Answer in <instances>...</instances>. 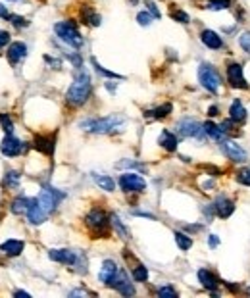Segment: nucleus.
I'll list each match as a JSON object with an SVG mask.
<instances>
[{
	"label": "nucleus",
	"mask_w": 250,
	"mask_h": 298,
	"mask_svg": "<svg viewBox=\"0 0 250 298\" xmlns=\"http://www.w3.org/2000/svg\"><path fill=\"white\" fill-rule=\"evenodd\" d=\"M89 96H91V77H89L87 71H79L75 75L71 87L65 93V100L71 106H81V104L87 102Z\"/></svg>",
	"instance_id": "f257e3e1"
},
{
	"label": "nucleus",
	"mask_w": 250,
	"mask_h": 298,
	"mask_svg": "<svg viewBox=\"0 0 250 298\" xmlns=\"http://www.w3.org/2000/svg\"><path fill=\"white\" fill-rule=\"evenodd\" d=\"M125 125V117L121 116H108V117H93V119H83L79 127L89 133H114L120 131Z\"/></svg>",
	"instance_id": "f03ea898"
},
{
	"label": "nucleus",
	"mask_w": 250,
	"mask_h": 298,
	"mask_svg": "<svg viewBox=\"0 0 250 298\" xmlns=\"http://www.w3.org/2000/svg\"><path fill=\"white\" fill-rule=\"evenodd\" d=\"M54 33L58 35V39L67 44V46H73V48H81L83 46V37H81V33L77 31L75 23L58 22L54 25Z\"/></svg>",
	"instance_id": "7ed1b4c3"
},
{
	"label": "nucleus",
	"mask_w": 250,
	"mask_h": 298,
	"mask_svg": "<svg viewBox=\"0 0 250 298\" xmlns=\"http://www.w3.org/2000/svg\"><path fill=\"white\" fill-rule=\"evenodd\" d=\"M198 81L210 93H218L221 89V77H219L218 69L212 64H202L198 67Z\"/></svg>",
	"instance_id": "20e7f679"
},
{
	"label": "nucleus",
	"mask_w": 250,
	"mask_h": 298,
	"mask_svg": "<svg viewBox=\"0 0 250 298\" xmlns=\"http://www.w3.org/2000/svg\"><path fill=\"white\" fill-rule=\"evenodd\" d=\"M177 133L185 138H196V140H204V125H200L196 119H191V117H185L181 121H177Z\"/></svg>",
	"instance_id": "39448f33"
},
{
	"label": "nucleus",
	"mask_w": 250,
	"mask_h": 298,
	"mask_svg": "<svg viewBox=\"0 0 250 298\" xmlns=\"http://www.w3.org/2000/svg\"><path fill=\"white\" fill-rule=\"evenodd\" d=\"M62 198H64V192H60L54 187H44L43 191L39 192V196H37V202L41 204V208L46 213H52Z\"/></svg>",
	"instance_id": "423d86ee"
},
{
	"label": "nucleus",
	"mask_w": 250,
	"mask_h": 298,
	"mask_svg": "<svg viewBox=\"0 0 250 298\" xmlns=\"http://www.w3.org/2000/svg\"><path fill=\"white\" fill-rule=\"evenodd\" d=\"M219 148H221V152L227 156L229 160L237 162V164H242V162L248 160V152L242 148L239 142H235V140H229V138L221 140Z\"/></svg>",
	"instance_id": "0eeeda50"
},
{
	"label": "nucleus",
	"mask_w": 250,
	"mask_h": 298,
	"mask_svg": "<svg viewBox=\"0 0 250 298\" xmlns=\"http://www.w3.org/2000/svg\"><path fill=\"white\" fill-rule=\"evenodd\" d=\"M120 187L125 192H142L146 189V181L137 173H123L120 177Z\"/></svg>",
	"instance_id": "6e6552de"
},
{
	"label": "nucleus",
	"mask_w": 250,
	"mask_h": 298,
	"mask_svg": "<svg viewBox=\"0 0 250 298\" xmlns=\"http://www.w3.org/2000/svg\"><path fill=\"white\" fill-rule=\"evenodd\" d=\"M25 146H23V142L20 138H16L12 133H6V137L2 140V144H0V152L4 154V156H8V158H14V156H20Z\"/></svg>",
	"instance_id": "1a4fd4ad"
},
{
	"label": "nucleus",
	"mask_w": 250,
	"mask_h": 298,
	"mask_svg": "<svg viewBox=\"0 0 250 298\" xmlns=\"http://www.w3.org/2000/svg\"><path fill=\"white\" fill-rule=\"evenodd\" d=\"M85 221H87V227H91L93 231H98V233L108 231V215L102 210H91L85 217Z\"/></svg>",
	"instance_id": "9d476101"
},
{
	"label": "nucleus",
	"mask_w": 250,
	"mask_h": 298,
	"mask_svg": "<svg viewBox=\"0 0 250 298\" xmlns=\"http://www.w3.org/2000/svg\"><path fill=\"white\" fill-rule=\"evenodd\" d=\"M227 81L233 89H246V79L242 75V65L240 64H229L227 65Z\"/></svg>",
	"instance_id": "9b49d317"
},
{
	"label": "nucleus",
	"mask_w": 250,
	"mask_h": 298,
	"mask_svg": "<svg viewBox=\"0 0 250 298\" xmlns=\"http://www.w3.org/2000/svg\"><path fill=\"white\" fill-rule=\"evenodd\" d=\"M118 271H120V267L118 264L114 262V260H104L102 262V267H100V273H98V279L104 283V285H108L114 281V277L118 275Z\"/></svg>",
	"instance_id": "f8f14e48"
},
{
	"label": "nucleus",
	"mask_w": 250,
	"mask_h": 298,
	"mask_svg": "<svg viewBox=\"0 0 250 298\" xmlns=\"http://www.w3.org/2000/svg\"><path fill=\"white\" fill-rule=\"evenodd\" d=\"M110 287H114L118 292H121L123 296H131V294H135V288H133V285L127 281V277H125V273H123L121 269L118 271V275L114 277V281L110 283Z\"/></svg>",
	"instance_id": "ddd939ff"
},
{
	"label": "nucleus",
	"mask_w": 250,
	"mask_h": 298,
	"mask_svg": "<svg viewBox=\"0 0 250 298\" xmlns=\"http://www.w3.org/2000/svg\"><path fill=\"white\" fill-rule=\"evenodd\" d=\"M46 217H48V213L41 208V204L37 202V198H31L29 210H27V219H29L33 225H41L46 221Z\"/></svg>",
	"instance_id": "4468645a"
},
{
	"label": "nucleus",
	"mask_w": 250,
	"mask_h": 298,
	"mask_svg": "<svg viewBox=\"0 0 250 298\" xmlns=\"http://www.w3.org/2000/svg\"><path fill=\"white\" fill-rule=\"evenodd\" d=\"M214 210H216V213H218L221 219H225V217H229L231 213H233V210H235V204H233V200L231 198H227V196H218L216 198V202H214Z\"/></svg>",
	"instance_id": "2eb2a0df"
},
{
	"label": "nucleus",
	"mask_w": 250,
	"mask_h": 298,
	"mask_svg": "<svg viewBox=\"0 0 250 298\" xmlns=\"http://www.w3.org/2000/svg\"><path fill=\"white\" fill-rule=\"evenodd\" d=\"M200 39H202L204 46H208L210 50H219V48H223L221 37H219L216 31H212V29H204V31L200 33Z\"/></svg>",
	"instance_id": "dca6fc26"
},
{
	"label": "nucleus",
	"mask_w": 250,
	"mask_h": 298,
	"mask_svg": "<svg viewBox=\"0 0 250 298\" xmlns=\"http://www.w3.org/2000/svg\"><path fill=\"white\" fill-rule=\"evenodd\" d=\"M25 56H27V46H25V43H20V41H18V43L10 44V48H8V60H10L12 65H18Z\"/></svg>",
	"instance_id": "f3484780"
},
{
	"label": "nucleus",
	"mask_w": 250,
	"mask_h": 298,
	"mask_svg": "<svg viewBox=\"0 0 250 298\" xmlns=\"http://www.w3.org/2000/svg\"><path fill=\"white\" fill-rule=\"evenodd\" d=\"M23 241H18V239H8L6 243L0 245V250L6 256H20L23 252Z\"/></svg>",
	"instance_id": "a211bd4d"
},
{
	"label": "nucleus",
	"mask_w": 250,
	"mask_h": 298,
	"mask_svg": "<svg viewBox=\"0 0 250 298\" xmlns=\"http://www.w3.org/2000/svg\"><path fill=\"white\" fill-rule=\"evenodd\" d=\"M198 281L202 283V287L212 290V292L218 288V279H216V275L212 271H208V269H198Z\"/></svg>",
	"instance_id": "6ab92c4d"
},
{
	"label": "nucleus",
	"mask_w": 250,
	"mask_h": 298,
	"mask_svg": "<svg viewBox=\"0 0 250 298\" xmlns=\"http://www.w3.org/2000/svg\"><path fill=\"white\" fill-rule=\"evenodd\" d=\"M35 148L39 152H43L46 156L54 154V138L52 137H37L35 138Z\"/></svg>",
	"instance_id": "aec40b11"
},
{
	"label": "nucleus",
	"mask_w": 250,
	"mask_h": 298,
	"mask_svg": "<svg viewBox=\"0 0 250 298\" xmlns=\"http://www.w3.org/2000/svg\"><path fill=\"white\" fill-rule=\"evenodd\" d=\"M158 142H160V146H162V148L170 150V152H174V150L177 148V137H175L172 131H168V129H163L162 133H160Z\"/></svg>",
	"instance_id": "412c9836"
},
{
	"label": "nucleus",
	"mask_w": 250,
	"mask_h": 298,
	"mask_svg": "<svg viewBox=\"0 0 250 298\" xmlns=\"http://www.w3.org/2000/svg\"><path fill=\"white\" fill-rule=\"evenodd\" d=\"M229 117H231L233 121H237V123L246 119V108L240 104V100H233V104L229 108Z\"/></svg>",
	"instance_id": "4be33fe9"
},
{
	"label": "nucleus",
	"mask_w": 250,
	"mask_h": 298,
	"mask_svg": "<svg viewBox=\"0 0 250 298\" xmlns=\"http://www.w3.org/2000/svg\"><path fill=\"white\" fill-rule=\"evenodd\" d=\"M95 183H97L102 191H106V192L116 191V181H114L110 175H95Z\"/></svg>",
	"instance_id": "5701e85b"
},
{
	"label": "nucleus",
	"mask_w": 250,
	"mask_h": 298,
	"mask_svg": "<svg viewBox=\"0 0 250 298\" xmlns=\"http://www.w3.org/2000/svg\"><path fill=\"white\" fill-rule=\"evenodd\" d=\"M29 204H31V198H25V196H18L14 202H12V212L14 213H27L29 210Z\"/></svg>",
	"instance_id": "b1692460"
},
{
	"label": "nucleus",
	"mask_w": 250,
	"mask_h": 298,
	"mask_svg": "<svg viewBox=\"0 0 250 298\" xmlns=\"http://www.w3.org/2000/svg\"><path fill=\"white\" fill-rule=\"evenodd\" d=\"M20 179H22V175L18 173V171H6L4 173V187L6 189H18V185H20Z\"/></svg>",
	"instance_id": "393cba45"
},
{
	"label": "nucleus",
	"mask_w": 250,
	"mask_h": 298,
	"mask_svg": "<svg viewBox=\"0 0 250 298\" xmlns=\"http://www.w3.org/2000/svg\"><path fill=\"white\" fill-rule=\"evenodd\" d=\"M81 18H83V22L89 23V25H93V27L100 25V16H98L93 8H83V12H81Z\"/></svg>",
	"instance_id": "a878e982"
},
{
	"label": "nucleus",
	"mask_w": 250,
	"mask_h": 298,
	"mask_svg": "<svg viewBox=\"0 0 250 298\" xmlns=\"http://www.w3.org/2000/svg\"><path fill=\"white\" fill-rule=\"evenodd\" d=\"M204 131H206L208 137L214 138V140H221V137H223V129L218 127V125L212 123V121H206V123H204Z\"/></svg>",
	"instance_id": "bb28decb"
},
{
	"label": "nucleus",
	"mask_w": 250,
	"mask_h": 298,
	"mask_svg": "<svg viewBox=\"0 0 250 298\" xmlns=\"http://www.w3.org/2000/svg\"><path fill=\"white\" fill-rule=\"evenodd\" d=\"M172 114V104H163V106L156 108V110H150V112H146V116L154 117V119H162V117L170 116Z\"/></svg>",
	"instance_id": "cd10ccee"
},
{
	"label": "nucleus",
	"mask_w": 250,
	"mask_h": 298,
	"mask_svg": "<svg viewBox=\"0 0 250 298\" xmlns=\"http://www.w3.org/2000/svg\"><path fill=\"white\" fill-rule=\"evenodd\" d=\"M175 243H177V246L181 248V250H189L191 246H193V239L189 237V235H185V233H175Z\"/></svg>",
	"instance_id": "c85d7f7f"
},
{
	"label": "nucleus",
	"mask_w": 250,
	"mask_h": 298,
	"mask_svg": "<svg viewBox=\"0 0 250 298\" xmlns=\"http://www.w3.org/2000/svg\"><path fill=\"white\" fill-rule=\"evenodd\" d=\"M229 4H231V0H208L206 8L208 10H225V8H229Z\"/></svg>",
	"instance_id": "c756f323"
},
{
	"label": "nucleus",
	"mask_w": 250,
	"mask_h": 298,
	"mask_svg": "<svg viewBox=\"0 0 250 298\" xmlns=\"http://www.w3.org/2000/svg\"><path fill=\"white\" fill-rule=\"evenodd\" d=\"M91 62H93V65H95V69H97V73L104 75V77H112V79H123V77H121V75L114 73V71H108V69H106V67H102V65L98 64V62H97V60H95V58H93V60H91Z\"/></svg>",
	"instance_id": "7c9ffc66"
},
{
	"label": "nucleus",
	"mask_w": 250,
	"mask_h": 298,
	"mask_svg": "<svg viewBox=\"0 0 250 298\" xmlns=\"http://www.w3.org/2000/svg\"><path fill=\"white\" fill-rule=\"evenodd\" d=\"M133 279L139 281V283L146 281V279H148V269H146L144 266H137L135 269H133Z\"/></svg>",
	"instance_id": "2f4dec72"
},
{
	"label": "nucleus",
	"mask_w": 250,
	"mask_h": 298,
	"mask_svg": "<svg viewBox=\"0 0 250 298\" xmlns=\"http://www.w3.org/2000/svg\"><path fill=\"white\" fill-rule=\"evenodd\" d=\"M239 46L246 54H250V31H244L239 35Z\"/></svg>",
	"instance_id": "473e14b6"
},
{
	"label": "nucleus",
	"mask_w": 250,
	"mask_h": 298,
	"mask_svg": "<svg viewBox=\"0 0 250 298\" xmlns=\"http://www.w3.org/2000/svg\"><path fill=\"white\" fill-rule=\"evenodd\" d=\"M110 221H112V225L116 227V231H120V235L123 237V239H127V237H129L127 229L121 225V221H120V217H118V215H112V217H110Z\"/></svg>",
	"instance_id": "72a5a7b5"
},
{
	"label": "nucleus",
	"mask_w": 250,
	"mask_h": 298,
	"mask_svg": "<svg viewBox=\"0 0 250 298\" xmlns=\"http://www.w3.org/2000/svg\"><path fill=\"white\" fill-rule=\"evenodd\" d=\"M152 18H154V16H152V14H150V12H148V10L139 12V14H137V22L141 23V25H144V27L152 23Z\"/></svg>",
	"instance_id": "f704fd0d"
},
{
	"label": "nucleus",
	"mask_w": 250,
	"mask_h": 298,
	"mask_svg": "<svg viewBox=\"0 0 250 298\" xmlns=\"http://www.w3.org/2000/svg\"><path fill=\"white\" fill-rule=\"evenodd\" d=\"M0 125H2V129H4L6 133H14V123H12V119L8 114H0Z\"/></svg>",
	"instance_id": "c9c22d12"
},
{
	"label": "nucleus",
	"mask_w": 250,
	"mask_h": 298,
	"mask_svg": "<svg viewBox=\"0 0 250 298\" xmlns=\"http://www.w3.org/2000/svg\"><path fill=\"white\" fill-rule=\"evenodd\" d=\"M237 181H239L240 185L250 187V168H242V170L237 173Z\"/></svg>",
	"instance_id": "e433bc0d"
},
{
	"label": "nucleus",
	"mask_w": 250,
	"mask_h": 298,
	"mask_svg": "<svg viewBox=\"0 0 250 298\" xmlns=\"http://www.w3.org/2000/svg\"><path fill=\"white\" fill-rule=\"evenodd\" d=\"M172 18H174L175 22H179V23H189L191 22V18L187 16L183 10H174L172 12Z\"/></svg>",
	"instance_id": "4c0bfd02"
},
{
	"label": "nucleus",
	"mask_w": 250,
	"mask_h": 298,
	"mask_svg": "<svg viewBox=\"0 0 250 298\" xmlns=\"http://www.w3.org/2000/svg\"><path fill=\"white\" fill-rule=\"evenodd\" d=\"M158 296H170V298H175L177 296V290L172 287H160L158 288Z\"/></svg>",
	"instance_id": "58836bf2"
},
{
	"label": "nucleus",
	"mask_w": 250,
	"mask_h": 298,
	"mask_svg": "<svg viewBox=\"0 0 250 298\" xmlns=\"http://www.w3.org/2000/svg\"><path fill=\"white\" fill-rule=\"evenodd\" d=\"M16 27H27V20H23V18H20V16H10L8 18Z\"/></svg>",
	"instance_id": "ea45409f"
},
{
	"label": "nucleus",
	"mask_w": 250,
	"mask_h": 298,
	"mask_svg": "<svg viewBox=\"0 0 250 298\" xmlns=\"http://www.w3.org/2000/svg\"><path fill=\"white\" fill-rule=\"evenodd\" d=\"M8 43H10V33L0 29V48H4Z\"/></svg>",
	"instance_id": "a19ab883"
},
{
	"label": "nucleus",
	"mask_w": 250,
	"mask_h": 298,
	"mask_svg": "<svg viewBox=\"0 0 250 298\" xmlns=\"http://www.w3.org/2000/svg\"><path fill=\"white\" fill-rule=\"evenodd\" d=\"M44 60H46L50 65H54V69H60V65H62L60 60H54V58H50V56H44Z\"/></svg>",
	"instance_id": "79ce46f5"
},
{
	"label": "nucleus",
	"mask_w": 250,
	"mask_h": 298,
	"mask_svg": "<svg viewBox=\"0 0 250 298\" xmlns=\"http://www.w3.org/2000/svg\"><path fill=\"white\" fill-rule=\"evenodd\" d=\"M146 6H148V12L152 14L154 18H160V12H158V8L154 6V2H146Z\"/></svg>",
	"instance_id": "37998d69"
},
{
	"label": "nucleus",
	"mask_w": 250,
	"mask_h": 298,
	"mask_svg": "<svg viewBox=\"0 0 250 298\" xmlns=\"http://www.w3.org/2000/svg\"><path fill=\"white\" fill-rule=\"evenodd\" d=\"M208 245L212 246V248H216V246L219 245L218 237H216V235H210V237H208Z\"/></svg>",
	"instance_id": "c03bdc74"
},
{
	"label": "nucleus",
	"mask_w": 250,
	"mask_h": 298,
	"mask_svg": "<svg viewBox=\"0 0 250 298\" xmlns=\"http://www.w3.org/2000/svg\"><path fill=\"white\" fill-rule=\"evenodd\" d=\"M0 18H4V20L10 18V14H8V10H6V6H2V4H0Z\"/></svg>",
	"instance_id": "a18cd8bd"
},
{
	"label": "nucleus",
	"mask_w": 250,
	"mask_h": 298,
	"mask_svg": "<svg viewBox=\"0 0 250 298\" xmlns=\"http://www.w3.org/2000/svg\"><path fill=\"white\" fill-rule=\"evenodd\" d=\"M69 294H71V296H87L89 292L87 290H71Z\"/></svg>",
	"instance_id": "49530a36"
},
{
	"label": "nucleus",
	"mask_w": 250,
	"mask_h": 298,
	"mask_svg": "<svg viewBox=\"0 0 250 298\" xmlns=\"http://www.w3.org/2000/svg\"><path fill=\"white\" fill-rule=\"evenodd\" d=\"M16 296H23V298H29V292H25V290H16Z\"/></svg>",
	"instance_id": "de8ad7c7"
},
{
	"label": "nucleus",
	"mask_w": 250,
	"mask_h": 298,
	"mask_svg": "<svg viewBox=\"0 0 250 298\" xmlns=\"http://www.w3.org/2000/svg\"><path fill=\"white\" fill-rule=\"evenodd\" d=\"M208 114H210V116H218V106H212L208 110Z\"/></svg>",
	"instance_id": "09e8293b"
}]
</instances>
